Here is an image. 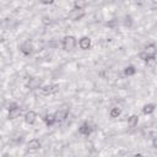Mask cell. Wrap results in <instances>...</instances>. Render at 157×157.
<instances>
[{"instance_id":"1","label":"cell","mask_w":157,"mask_h":157,"mask_svg":"<svg viewBox=\"0 0 157 157\" xmlns=\"http://www.w3.org/2000/svg\"><path fill=\"white\" fill-rule=\"evenodd\" d=\"M76 37L72 36V34H69V36H65L63 38V42H61V47L65 52H71L75 47H76Z\"/></svg>"},{"instance_id":"2","label":"cell","mask_w":157,"mask_h":157,"mask_svg":"<svg viewBox=\"0 0 157 157\" xmlns=\"http://www.w3.org/2000/svg\"><path fill=\"white\" fill-rule=\"evenodd\" d=\"M58 91H59V85L56 83H49L39 87V92L43 96H52V94H55Z\"/></svg>"},{"instance_id":"3","label":"cell","mask_w":157,"mask_h":157,"mask_svg":"<svg viewBox=\"0 0 157 157\" xmlns=\"http://www.w3.org/2000/svg\"><path fill=\"white\" fill-rule=\"evenodd\" d=\"M34 47H33V43L31 40H25L21 45H20V52L23 54V55H29L32 54Z\"/></svg>"},{"instance_id":"4","label":"cell","mask_w":157,"mask_h":157,"mask_svg":"<svg viewBox=\"0 0 157 157\" xmlns=\"http://www.w3.org/2000/svg\"><path fill=\"white\" fill-rule=\"evenodd\" d=\"M78 47H80V49H82V50H88V49H91V47H92V40H91V38L87 37V36L81 37V38L78 39Z\"/></svg>"},{"instance_id":"5","label":"cell","mask_w":157,"mask_h":157,"mask_svg":"<svg viewBox=\"0 0 157 157\" xmlns=\"http://www.w3.org/2000/svg\"><path fill=\"white\" fill-rule=\"evenodd\" d=\"M21 114H22V109H21L20 107H17V105H13V107H11V108L9 109V112H7V119H9V120L17 119Z\"/></svg>"},{"instance_id":"6","label":"cell","mask_w":157,"mask_h":157,"mask_svg":"<svg viewBox=\"0 0 157 157\" xmlns=\"http://www.w3.org/2000/svg\"><path fill=\"white\" fill-rule=\"evenodd\" d=\"M85 16V11L81 10V9H72L70 12H69V17L71 18V21H80L82 17Z\"/></svg>"},{"instance_id":"7","label":"cell","mask_w":157,"mask_h":157,"mask_svg":"<svg viewBox=\"0 0 157 157\" xmlns=\"http://www.w3.org/2000/svg\"><path fill=\"white\" fill-rule=\"evenodd\" d=\"M92 131H93V128H92V125L90 124V123H83L80 128H78V132L82 135V136H90L91 134H92Z\"/></svg>"},{"instance_id":"8","label":"cell","mask_w":157,"mask_h":157,"mask_svg":"<svg viewBox=\"0 0 157 157\" xmlns=\"http://www.w3.org/2000/svg\"><path fill=\"white\" fill-rule=\"evenodd\" d=\"M37 120V113L34 110H27L25 113V121L28 124V125H33Z\"/></svg>"},{"instance_id":"9","label":"cell","mask_w":157,"mask_h":157,"mask_svg":"<svg viewBox=\"0 0 157 157\" xmlns=\"http://www.w3.org/2000/svg\"><path fill=\"white\" fill-rule=\"evenodd\" d=\"M54 115H55L56 123H61V121H64V120L67 118V115H69V109H59V110H56V112L54 113Z\"/></svg>"},{"instance_id":"10","label":"cell","mask_w":157,"mask_h":157,"mask_svg":"<svg viewBox=\"0 0 157 157\" xmlns=\"http://www.w3.org/2000/svg\"><path fill=\"white\" fill-rule=\"evenodd\" d=\"M42 147V142L38 140V139H31L28 142H27V148L31 150V151H37Z\"/></svg>"},{"instance_id":"11","label":"cell","mask_w":157,"mask_h":157,"mask_svg":"<svg viewBox=\"0 0 157 157\" xmlns=\"http://www.w3.org/2000/svg\"><path fill=\"white\" fill-rule=\"evenodd\" d=\"M156 44L155 43H151V44H147L146 45V48H145V50H144V53L150 58V56H156Z\"/></svg>"},{"instance_id":"12","label":"cell","mask_w":157,"mask_h":157,"mask_svg":"<svg viewBox=\"0 0 157 157\" xmlns=\"http://www.w3.org/2000/svg\"><path fill=\"white\" fill-rule=\"evenodd\" d=\"M43 120H44V123H45L47 126H53V125L56 123V120H55V115H54L53 113H47V114L44 115Z\"/></svg>"},{"instance_id":"13","label":"cell","mask_w":157,"mask_h":157,"mask_svg":"<svg viewBox=\"0 0 157 157\" xmlns=\"http://www.w3.org/2000/svg\"><path fill=\"white\" fill-rule=\"evenodd\" d=\"M155 108H156L155 103H147V104H145V105L142 107V113H144L145 115L152 114V113L155 112Z\"/></svg>"},{"instance_id":"14","label":"cell","mask_w":157,"mask_h":157,"mask_svg":"<svg viewBox=\"0 0 157 157\" xmlns=\"http://www.w3.org/2000/svg\"><path fill=\"white\" fill-rule=\"evenodd\" d=\"M120 114H121V109H120L119 107H113V108H110V110H109V117H110L112 119H115V118L120 117Z\"/></svg>"},{"instance_id":"15","label":"cell","mask_w":157,"mask_h":157,"mask_svg":"<svg viewBox=\"0 0 157 157\" xmlns=\"http://www.w3.org/2000/svg\"><path fill=\"white\" fill-rule=\"evenodd\" d=\"M136 74V69H135V66H132V65H128L125 69H124V75L125 76H132V75H135Z\"/></svg>"},{"instance_id":"16","label":"cell","mask_w":157,"mask_h":157,"mask_svg":"<svg viewBox=\"0 0 157 157\" xmlns=\"http://www.w3.org/2000/svg\"><path fill=\"white\" fill-rule=\"evenodd\" d=\"M137 123H139V117H137L136 114H132V115L128 119V124H129L131 128L136 126V125H137Z\"/></svg>"},{"instance_id":"17","label":"cell","mask_w":157,"mask_h":157,"mask_svg":"<svg viewBox=\"0 0 157 157\" xmlns=\"http://www.w3.org/2000/svg\"><path fill=\"white\" fill-rule=\"evenodd\" d=\"M28 85H29V88L36 90V88H39V87H40V81H38L37 78H32Z\"/></svg>"},{"instance_id":"18","label":"cell","mask_w":157,"mask_h":157,"mask_svg":"<svg viewBox=\"0 0 157 157\" xmlns=\"http://www.w3.org/2000/svg\"><path fill=\"white\" fill-rule=\"evenodd\" d=\"M85 6H86V1H85V0H75V1H74V7H75V9H81V10H83Z\"/></svg>"},{"instance_id":"19","label":"cell","mask_w":157,"mask_h":157,"mask_svg":"<svg viewBox=\"0 0 157 157\" xmlns=\"http://www.w3.org/2000/svg\"><path fill=\"white\" fill-rule=\"evenodd\" d=\"M39 2L43 5H52L54 2V0H39Z\"/></svg>"}]
</instances>
